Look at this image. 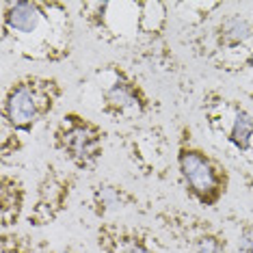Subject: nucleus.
<instances>
[{
    "label": "nucleus",
    "instance_id": "nucleus-1",
    "mask_svg": "<svg viewBox=\"0 0 253 253\" xmlns=\"http://www.w3.org/2000/svg\"><path fill=\"white\" fill-rule=\"evenodd\" d=\"M80 18L97 42L126 50L134 59L165 67L173 63L167 43L169 4L158 0L80 2Z\"/></svg>",
    "mask_w": 253,
    "mask_h": 253
},
{
    "label": "nucleus",
    "instance_id": "nucleus-2",
    "mask_svg": "<svg viewBox=\"0 0 253 253\" xmlns=\"http://www.w3.org/2000/svg\"><path fill=\"white\" fill-rule=\"evenodd\" d=\"M0 42L31 63H63L74 50V18L59 0H0Z\"/></svg>",
    "mask_w": 253,
    "mask_h": 253
},
{
    "label": "nucleus",
    "instance_id": "nucleus-3",
    "mask_svg": "<svg viewBox=\"0 0 253 253\" xmlns=\"http://www.w3.org/2000/svg\"><path fill=\"white\" fill-rule=\"evenodd\" d=\"M83 95L97 113L106 115L115 124L136 122L152 115L156 108L141 80L115 61L97 65L83 80Z\"/></svg>",
    "mask_w": 253,
    "mask_h": 253
},
{
    "label": "nucleus",
    "instance_id": "nucleus-4",
    "mask_svg": "<svg viewBox=\"0 0 253 253\" xmlns=\"http://www.w3.org/2000/svg\"><path fill=\"white\" fill-rule=\"evenodd\" d=\"M175 169L186 197L201 208H216L227 197L232 184L227 165L195 141L188 126H182L177 132Z\"/></svg>",
    "mask_w": 253,
    "mask_h": 253
},
{
    "label": "nucleus",
    "instance_id": "nucleus-5",
    "mask_svg": "<svg viewBox=\"0 0 253 253\" xmlns=\"http://www.w3.org/2000/svg\"><path fill=\"white\" fill-rule=\"evenodd\" d=\"M63 93L65 89L54 76L24 74L11 80L0 102L2 134H33L37 126L56 111Z\"/></svg>",
    "mask_w": 253,
    "mask_h": 253
},
{
    "label": "nucleus",
    "instance_id": "nucleus-6",
    "mask_svg": "<svg viewBox=\"0 0 253 253\" xmlns=\"http://www.w3.org/2000/svg\"><path fill=\"white\" fill-rule=\"evenodd\" d=\"M197 50L218 70L229 65L243 70L253 54V7H236L221 13L206 28Z\"/></svg>",
    "mask_w": 253,
    "mask_h": 253
},
{
    "label": "nucleus",
    "instance_id": "nucleus-7",
    "mask_svg": "<svg viewBox=\"0 0 253 253\" xmlns=\"http://www.w3.org/2000/svg\"><path fill=\"white\" fill-rule=\"evenodd\" d=\"M199 111L216 141L225 143L247 163H253V111L245 102L218 89H208L201 95Z\"/></svg>",
    "mask_w": 253,
    "mask_h": 253
},
{
    "label": "nucleus",
    "instance_id": "nucleus-8",
    "mask_svg": "<svg viewBox=\"0 0 253 253\" xmlns=\"http://www.w3.org/2000/svg\"><path fill=\"white\" fill-rule=\"evenodd\" d=\"M108 132L95 119L67 111L52 128V147L74 171H93L104 158Z\"/></svg>",
    "mask_w": 253,
    "mask_h": 253
},
{
    "label": "nucleus",
    "instance_id": "nucleus-9",
    "mask_svg": "<svg viewBox=\"0 0 253 253\" xmlns=\"http://www.w3.org/2000/svg\"><path fill=\"white\" fill-rule=\"evenodd\" d=\"M156 223L184 253H229L225 232L197 212L167 206L156 212Z\"/></svg>",
    "mask_w": 253,
    "mask_h": 253
},
{
    "label": "nucleus",
    "instance_id": "nucleus-10",
    "mask_svg": "<svg viewBox=\"0 0 253 253\" xmlns=\"http://www.w3.org/2000/svg\"><path fill=\"white\" fill-rule=\"evenodd\" d=\"M76 184V171H67L65 167L50 160L37 182L35 201H33L31 212L26 214L28 225L33 229H42L45 225H52L56 218H61L63 212L70 208Z\"/></svg>",
    "mask_w": 253,
    "mask_h": 253
},
{
    "label": "nucleus",
    "instance_id": "nucleus-11",
    "mask_svg": "<svg viewBox=\"0 0 253 253\" xmlns=\"http://www.w3.org/2000/svg\"><path fill=\"white\" fill-rule=\"evenodd\" d=\"M124 149L128 158L152 177H165L171 165L169 139L160 126H136L124 134Z\"/></svg>",
    "mask_w": 253,
    "mask_h": 253
},
{
    "label": "nucleus",
    "instance_id": "nucleus-12",
    "mask_svg": "<svg viewBox=\"0 0 253 253\" xmlns=\"http://www.w3.org/2000/svg\"><path fill=\"white\" fill-rule=\"evenodd\" d=\"M95 245L102 253H163L147 229L115 218L97 223Z\"/></svg>",
    "mask_w": 253,
    "mask_h": 253
},
{
    "label": "nucleus",
    "instance_id": "nucleus-13",
    "mask_svg": "<svg viewBox=\"0 0 253 253\" xmlns=\"http://www.w3.org/2000/svg\"><path fill=\"white\" fill-rule=\"evenodd\" d=\"M89 204H91V212L100 221H106L111 214H117V212H124L128 208L139 206V197H136L134 191H130L124 184L102 180L91 186Z\"/></svg>",
    "mask_w": 253,
    "mask_h": 253
},
{
    "label": "nucleus",
    "instance_id": "nucleus-14",
    "mask_svg": "<svg viewBox=\"0 0 253 253\" xmlns=\"http://www.w3.org/2000/svg\"><path fill=\"white\" fill-rule=\"evenodd\" d=\"M26 208V184L18 173H0V227L11 232L18 227Z\"/></svg>",
    "mask_w": 253,
    "mask_h": 253
},
{
    "label": "nucleus",
    "instance_id": "nucleus-15",
    "mask_svg": "<svg viewBox=\"0 0 253 253\" xmlns=\"http://www.w3.org/2000/svg\"><path fill=\"white\" fill-rule=\"evenodd\" d=\"M0 253H35V249L31 236L11 229V232H0Z\"/></svg>",
    "mask_w": 253,
    "mask_h": 253
},
{
    "label": "nucleus",
    "instance_id": "nucleus-16",
    "mask_svg": "<svg viewBox=\"0 0 253 253\" xmlns=\"http://www.w3.org/2000/svg\"><path fill=\"white\" fill-rule=\"evenodd\" d=\"M236 249H238V253H253V218H245L238 223Z\"/></svg>",
    "mask_w": 253,
    "mask_h": 253
},
{
    "label": "nucleus",
    "instance_id": "nucleus-17",
    "mask_svg": "<svg viewBox=\"0 0 253 253\" xmlns=\"http://www.w3.org/2000/svg\"><path fill=\"white\" fill-rule=\"evenodd\" d=\"M50 253H78V251L72 245H65V247H59V249H52Z\"/></svg>",
    "mask_w": 253,
    "mask_h": 253
}]
</instances>
